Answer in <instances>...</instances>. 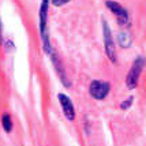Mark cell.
<instances>
[{
	"instance_id": "6da1fadb",
	"label": "cell",
	"mask_w": 146,
	"mask_h": 146,
	"mask_svg": "<svg viewBox=\"0 0 146 146\" xmlns=\"http://www.w3.org/2000/svg\"><path fill=\"white\" fill-rule=\"evenodd\" d=\"M48 7H49V0H41L40 6V36L42 40V48L44 51L51 55L52 45L49 41V34H48Z\"/></svg>"
},
{
	"instance_id": "7a4b0ae2",
	"label": "cell",
	"mask_w": 146,
	"mask_h": 146,
	"mask_svg": "<svg viewBox=\"0 0 146 146\" xmlns=\"http://www.w3.org/2000/svg\"><path fill=\"white\" fill-rule=\"evenodd\" d=\"M145 63H146L145 57L142 56H138L134 60L133 66H131V68H130L127 76H126V85H127L128 89H135L137 88L138 79H139L141 72H142L143 67H145Z\"/></svg>"
},
{
	"instance_id": "3957f363",
	"label": "cell",
	"mask_w": 146,
	"mask_h": 146,
	"mask_svg": "<svg viewBox=\"0 0 146 146\" xmlns=\"http://www.w3.org/2000/svg\"><path fill=\"white\" fill-rule=\"evenodd\" d=\"M102 36H104V46H105V53L108 59L115 63L116 62V49L113 45V40H112V33L109 29L108 23L105 19H102Z\"/></svg>"
},
{
	"instance_id": "277c9868",
	"label": "cell",
	"mask_w": 146,
	"mask_h": 146,
	"mask_svg": "<svg viewBox=\"0 0 146 146\" xmlns=\"http://www.w3.org/2000/svg\"><path fill=\"white\" fill-rule=\"evenodd\" d=\"M105 6L113 13V15L116 17V19H117V22H119L120 26H127L128 23H130L128 13L123 6H120L119 3H116L113 0H107V1H105Z\"/></svg>"
},
{
	"instance_id": "5b68a950",
	"label": "cell",
	"mask_w": 146,
	"mask_h": 146,
	"mask_svg": "<svg viewBox=\"0 0 146 146\" xmlns=\"http://www.w3.org/2000/svg\"><path fill=\"white\" fill-rule=\"evenodd\" d=\"M111 85L104 81H93L89 86V93L94 100H104L109 94Z\"/></svg>"
},
{
	"instance_id": "8992f818",
	"label": "cell",
	"mask_w": 146,
	"mask_h": 146,
	"mask_svg": "<svg viewBox=\"0 0 146 146\" xmlns=\"http://www.w3.org/2000/svg\"><path fill=\"white\" fill-rule=\"evenodd\" d=\"M57 100H59L60 105H62L64 116H66L68 120H74V119H75V108H74V105H72V102H71L70 97L67 94L60 93V94H57Z\"/></svg>"
},
{
	"instance_id": "52a82bcc",
	"label": "cell",
	"mask_w": 146,
	"mask_h": 146,
	"mask_svg": "<svg viewBox=\"0 0 146 146\" xmlns=\"http://www.w3.org/2000/svg\"><path fill=\"white\" fill-rule=\"evenodd\" d=\"M51 57H52V64H53V68L56 70L57 75H59V78H60V81H62V83H63L64 86H70L71 83L70 81H68V78H67V75H66V71H64V67L63 64H62V62H60V59H59V56H57V53L55 51H52L51 53Z\"/></svg>"
},
{
	"instance_id": "ba28073f",
	"label": "cell",
	"mask_w": 146,
	"mask_h": 146,
	"mask_svg": "<svg viewBox=\"0 0 146 146\" xmlns=\"http://www.w3.org/2000/svg\"><path fill=\"white\" fill-rule=\"evenodd\" d=\"M117 41H119V45L121 48H130L133 44V37L127 32H120L117 36Z\"/></svg>"
},
{
	"instance_id": "9c48e42d",
	"label": "cell",
	"mask_w": 146,
	"mask_h": 146,
	"mask_svg": "<svg viewBox=\"0 0 146 146\" xmlns=\"http://www.w3.org/2000/svg\"><path fill=\"white\" fill-rule=\"evenodd\" d=\"M1 124H3V128L6 133H11L13 130V121H11V117L8 113H4L1 116Z\"/></svg>"
},
{
	"instance_id": "30bf717a",
	"label": "cell",
	"mask_w": 146,
	"mask_h": 146,
	"mask_svg": "<svg viewBox=\"0 0 146 146\" xmlns=\"http://www.w3.org/2000/svg\"><path fill=\"white\" fill-rule=\"evenodd\" d=\"M133 101H134V97H128L126 101H123V102L120 104V108H121V109H128L130 107H131Z\"/></svg>"
},
{
	"instance_id": "8fae6325",
	"label": "cell",
	"mask_w": 146,
	"mask_h": 146,
	"mask_svg": "<svg viewBox=\"0 0 146 146\" xmlns=\"http://www.w3.org/2000/svg\"><path fill=\"white\" fill-rule=\"evenodd\" d=\"M70 0H52V3H53V6H56V7H62L64 6V4H67Z\"/></svg>"
},
{
	"instance_id": "7c38bea8",
	"label": "cell",
	"mask_w": 146,
	"mask_h": 146,
	"mask_svg": "<svg viewBox=\"0 0 146 146\" xmlns=\"http://www.w3.org/2000/svg\"><path fill=\"white\" fill-rule=\"evenodd\" d=\"M3 42V34H1V22H0V44Z\"/></svg>"
}]
</instances>
